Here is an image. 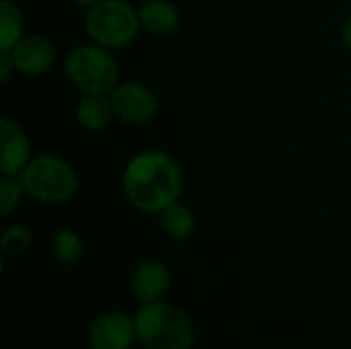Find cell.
<instances>
[{
  "label": "cell",
  "instance_id": "ba28073f",
  "mask_svg": "<svg viewBox=\"0 0 351 349\" xmlns=\"http://www.w3.org/2000/svg\"><path fill=\"white\" fill-rule=\"evenodd\" d=\"M8 53L12 58L16 74L29 78L47 74L58 60V49L53 41L41 33H27Z\"/></svg>",
  "mask_w": 351,
  "mask_h": 349
},
{
  "label": "cell",
  "instance_id": "7a4b0ae2",
  "mask_svg": "<svg viewBox=\"0 0 351 349\" xmlns=\"http://www.w3.org/2000/svg\"><path fill=\"white\" fill-rule=\"evenodd\" d=\"M134 323L138 344L144 349H191L195 344L191 319L167 300L140 304Z\"/></svg>",
  "mask_w": 351,
  "mask_h": 349
},
{
  "label": "cell",
  "instance_id": "5b68a950",
  "mask_svg": "<svg viewBox=\"0 0 351 349\" xmlns=\"http://www.w3.org/2000/svg\"><path fill=\"white\" fill-rule=\"evenodd\" d=\"M140 31L138 8L128 0H101L84 14V33L88 41L111 51L134 43Z\"/></svg>",
  "mask_w": 351,
  "mask_h": 349
},
{
  "label": "cell",
  "instance_id": "9c48e42d",
  "mask_svg": "<svg viewBox=\"0 0 351 349\" xmlns=\"http://www.w3.org/2000/svg\"><path fill=\"white\" fill-rule=\"evenodd\" d=\"M173 288V274L167 263L158 259L140 261L130 276V290L138 304L165 300Z\"/></svg>",
  "mask_w": 351,
  "mask_h": 349
},
{
  "label": "cell",
  "instance_id": "4fadbf2b",
  "mask_svg": "<svg viewBox=\"0 0 351 349\" xmlns=\"http://www.w3.org/2000/svg\"><path fill=\"white\" fill-rule=\"evenodd\" d=\"M156 220H158L160 232L175 243L189 241L197 228V218H195L193 210L189 206H185L181 200L167 206L160 214H156Z\"/></svg>",
  "mask_w": 351,
  "mask_h": 349
},
{
  "label": "cell",
  "instance_id": "3957f363",
  "mask_svg": "<svg viewBox=\"0 0 351 349\" xmlns=\"http://www.w3.org/2000/svg\"><path fill=\"white\" fill-rule=\"evenodd\" d=\"M64 74L80 95H109L121 82V70L115 53L93 41H84L68 49L64 58Z\"/></svg>",
  "mask_w": 351,
  "mask_h": 349
},
{
  "label": "cell",
  "instance_id": "277c9868",
  "mask_svg": "<svg viewBox=\"0 0 351 349\" xmlns=\"http://www.w3.org/2000/svg\"><path fill=\"white\" fill-rule=\"evenodd\" d=\"M19 179L27 195L43 206L68 204L80 187L76 169L58 154H35Z\"/></svg>",
  "mask_w": 351,
  "mask_h": 349
},
{
  "label": "cell",
  "instance_id": "7c38bea8",
  "mask_svg": "<svg viewBox=\"0 0 351 349\" xmlns=\"http://www.w3.org/2000/svg\"><path fill=\"white\" fill-rule=\"evenodd\" d=\"M74 117L76 123L86 132H103L115 119L109 95H99V93L80 95L74 107Z\"/></svg>",
  "mask_w": 351,
  "mask_h": 349
},
{
  "label": "cell",
  "instance_id": "30bf717a",
  "mask_svg": "<svg viewBox=\"0 0 351 349\" xmlns=\"http://www.w3.org/2000/svg\"><path fill=\"white\" fill-rule=\"evenodd\" d=\"M33 158L27 132L8 115L0 117V175L19 177Z\"/></svg>",
  "mask_w": 351,
  "mask_h": 349
},
{
  "label": "cell",
  "instance_id": "e0dca14e",
  "mask_svg": "<svg viewBox=\"0 0 351 349\" xmlns=\"http://www.w3.org/2000/svg\"><path fill=\"white\" fill-rule=\"evenodd\" d=\"M25 195H27V191L19 177L2 175L0 177V216L2 218L10 216L21 206Z\"/></svg>",
  "mask_w": 351,
  "mask_h": 349
},
{
  "label": "cell",
  "instance_id": "2e32d148",
  "mask_svg": "<svg viewBox=\"0 0 351 349\" xmlns=\"http://www.w3.org/2000/svg\"><path fill=\"white\" fill-rule=\"evenodd\" d=\"M35 234L25 224H10L0 234V251L4 257H16L25 255L33 247Z\"/></svg>",
  "mask_w": 351,
  "mask_h": 349
},
{
  "label": "cell",
  "instance_id": "44dd1931",
  "mask_svg": "<svg viewBox=\"0 0 351 349\" xmlns=\"http://www.w3.org/2000/svg\"><path fill=\"white\" fill-rule=\"evenodd\" d=\"M136 2H140V4H142V2H150V0H136Z\"/></svg>",
  "mask_w": 351,
  "mask_h": 349
},
{
  "label": "cell",
  "instance_id": "d6986e66",
  "mask_svg": "<svg viewBox=\"0 0 351 349\" xmlns=\"http://www.w3.org/2000/svg\"><path fill=\"white\" fill-rule=\"evenodd\" d=\"M341 43L346 45V49L351 51V16L343 23V27H341Z\"/></svg>",
  "mask_w": 351,
  "mask_h": 349
},
{
  "label": "cell",
  "instance_id": "ac0fdd59",
  "mask_svg": "<svg viewBox=\"0 0 351 349\" xmlns=\"http://www.w3.org/2000/svg\"><path fill=\"white\" fill-rule=\"evenodd\" d=\"M12 74H16V70H14L10 53L8 51H0V82H8Z\"/></svg>",
  "mask_w": 351,
  "mask_h": 349
},
{
  "label": "cell",
  "instance_id": "52a82bcc",
  "mask_svg": "<svg viewBox=\"0 0 351 349\" xmlns=\"http://www.w3.org/2000/svg\"><path fill=\"white\" fill-rule=\"evenodd\" d=\"M88 349H132L138 344L134 317L121 311L99 313L86 329Z\"/></svg>",
  "mask_w": 351,
  "mask_h": 349
},
{
  "label": "cell",
  "instance_id": "ffe728a7",
  "mask_svg": "<svg viewBox=\"0 0 351 349\" xmlns=\"http://www.w3.org/2000/svg\"><path fill=\"white\" fill-rule=\"evenodd\" d=\"M74 6H78V8H84V10H88V8H93L97 2H101V0H70Z\"/></svg>",
  "mask_w": 351,
  "mask_h": 349
},
{
  "label": "cell",
  "instance_id": "9a60e30c",
  "mask_svg": "<svg viewBox=\"0 0 351 349\" xmlns=\"http://www.w3.org/2000/svg\"><path fill=\"white\" fill-rule=\"evenodd\" d=\"M84 253L82 237L74 228H60L51 237V255L62 265H74Z\"/></svg>",
  "mask_w": 351,
  "mask_h": 349
},
{
  "label": "cell",
  "instance_id": "5bb4252c",
  "mask_svg": "<svg viewBox=\"0 0 351 349\" xmlns=\"http://www.w3.org/2000/svg\"><path fill=\"white\" fill-rule=\"evenodd\" d=\"M25 35V19L16 2L0 0V51H10Z\"/></svg>",
  "mask_w": 351,
  "mask_h": 349
},
{
  "label": "cell",
  "instance_id": "8fae6325",
  "mask_svg": "<svg viewBox=\"0 0 351 349\" xmlns=\"http://www.w3.org/2000/svg\"><path fill=\"white\" fill-rule=\"evenodd\" d=\"M138 16H140L142 31H146L148 35H152L156 39L175 35L181 27V21H183L181 10L171 0L142 2L138 6Z\"/></svg>",
  "mask_w": 351,
  "mask_h": 349
},
{
  "label": "cell",
  "instance_id": "6da1fadb",
  "mask_svg": "<svg viewBox=\"0 0 351 349\" xmlns=\"http://www.w3.org/2000/svg\"><path fill=\"white\" fill-rule=\"evenodd\" d=\"M185 175L179 160L158 148L134 154L121 173V191L128 204L142 214H160L181 200Z\"/></svg>",
  "mask_w": 351,
  "mask_h": 349
},
{
  "label": "cell",
  "instance_id": "8992f818",
  "mask_svg": "<svg viewBox=\"0 0 351 349\" xmlns=\"http://www.w3.org/2000/svg\"><path fill=\"white\" fill-rule=\"evenodd\" d=\"M115 119L125 125H146L158 113L156 93L140 80H121L109 93Z\"/></svg>",
  "mask_w": 351,
  "mask_h": 349
}]
</instances>
